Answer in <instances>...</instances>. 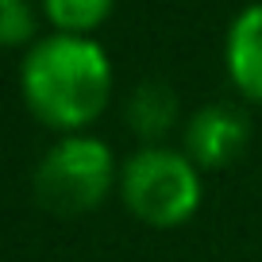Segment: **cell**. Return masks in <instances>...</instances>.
I'll return each instance as SVG.
<instances>
[{
  "mask_svg": "<svg viewBox=\"0 0 262 262\" xmlns=\"http://www.w3.org/2000/svg\"><path fill=\"white\" fill-rule=\"evenodd\" d=\"M39 42V8L31 0H0V47H35Z\"/></svg>",
  "mask_w": 262,
  "mask_h": 262,
  "instance_id": "obj_8",
  "label": "cell"
},
{
  "mask_svg": "<svg viewBox=\"0 0 262 262\" xmlns=\"http://www.w3.org/2000/svg\"><path fill=\"white\" fill-rule=\"evenodd\" d=\"M254 139V123L239 104L228 100H212L201 104L185 120L181 131V150L189 155V162L196 170H224V166L239 162L243 150Z\"/></svg>",
  "mask_w": 262,
  "mask_h": 262,
  "instance_id": "obj_4",
  "label": "cell"
},
{
  "mask_svg": "<svg viewBox=\"0 0 262 262\" xmlns=\"http://www.w3.org/2000/svg\"><path fill=\"white\" fill-rule=\"evenodd\" d=\"M19 93L42 127L81 135L112 100V62L93 35H39L19 62Z\"/></svg>",
  "mask_w": 262,
  "mask_h": 262,
  "instance_id": "obj_1",
  "label": "cell"
},
{
  "mask_svg": "<svg viewBox=\"0 0 262 262\" xmlns=\"http://www.w3.org/2000/svg\"><path fill=\"white\" fill-rule=\"evenodd\" d=\"M224 70L239 97L262 108V4H247L228 27Z\"/></svg>",
  "mask_w": 262,
  "mask_h": 262,
  "instance_id": "obj_5",
  "label": "cell"
},
{
  "mask_svg": "<svg viewBox=\"0 0 262 262\" xmlns=\"http://www.w3.org/2000/svg\"><path fill=\"white\" fill-rule=\"evenodd\" d=\"M116 185H120V166L112 158V147L89 131L62 135L54 147L42 150L31 173L35 205L62 220L97 212Z\"/></svg>",
  "mask_w": 262,
  "mask_h": 262,
  "instance_id": "obj_2",
  "label": "cell"
},
{
  "mask_svg": "<svg viewBox=\"0 0 262 262\" xmlns=\"http://www.w3.org/2000/svg\"><path fill=\"white\" fill-rule=\"evenodd\" d=\"M116 0H39V12L58 35H93L108 16Z\"/></svg>",
  "mask_w": 262,
  "mask_h": 262,
  "instance_id": "obj_7",
  "label": "cell"
},
{
  "mask_svg": "<svg viewBox=\"0 0 262 262\" xmlns=\"http://www.w3.org/2000/svg\"><path fill=\"white\" fill-rule=\"evenodd\" d=\"M120 201L147 228H181L196 216L205 201L201 170L185 150L139 147L120 162Z\"/></svg>",
  "mask_w": 262,
  "mask_h": 262,
  "instance_id": "obj_3",
  "label": "cell"
},
{
  "mask_svg": "<svg viewBox=\"0 0 262 262\" xmlns=\"http://www.w3.org/2000/svg\"><path fill=\"white\" fill-rule=\"evenodd\" d=\"M123 120H127L131 135L143 139V147H162V139L181 120L178 89H173L170 81H162V77H143V81L127 93Z\"/></svg>",
  "mask_w": 262,
  "mask_h": 262,
  "instance_id": "obj_6",
  "label": "cell"
}]
</instances>
